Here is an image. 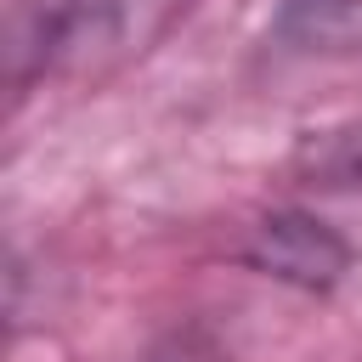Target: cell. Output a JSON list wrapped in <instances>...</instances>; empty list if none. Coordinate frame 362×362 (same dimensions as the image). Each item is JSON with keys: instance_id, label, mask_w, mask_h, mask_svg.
<instances>
[{"instance_id": "obj_1", "label": "cell", "mask_w": 362, "mask_h": 362, "mask_svg": "<svg viewBox=\"0 0 362 362\" xmlns=\"http://www.w3.org/2000/svg\"><path fill=\"white\" fill-rule=\"evenodd\" d=\"M238 260L249 272L272 277V283L300 288V294H334L351 277L356 249H351V238L339 226H328L311 209H272L243 232Z\"/></svg>"}, {"instance_id": "obj_2", "label": "cell", "mask_w": 362, "mask_h": 362, "mask_svg": "<svg viewBox=\"0 0 362 362\" xmlns=\"http://www.w3.org/2000/svg\"><path fill=\"white\" fill-rule=\"evenodd\" d=\"M317 175H328L334 187H362V119L317 147Z\"/></svg>"}]
</instances>
